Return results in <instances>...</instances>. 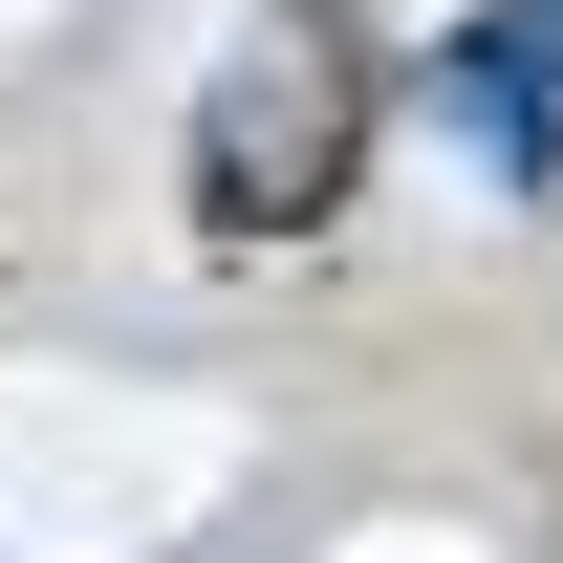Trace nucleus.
<instances>
[{
    "label": "nucleus",
    "mask_w": 563,
    "mask_h": 563,
    "mask_svg": "<svg viewBox=\"0 0 563 563\" xmlns=\"http://www.w3.org/2000/svg\"><path fill=\"white\" fill-rule=\"evenodd\" d=\"M368 131H390V66H368L347 0H282L261 44L196 87V217L217 239H325L368 174Z\"/></svg>",
    "instance_id": "obj_1"
}]
</instances>
